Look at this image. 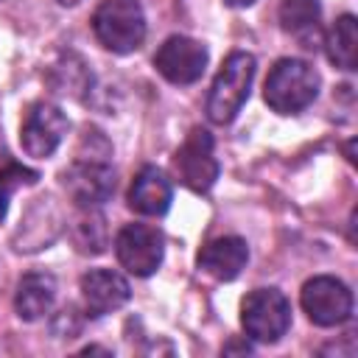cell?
I'll return each instance as SVG.
<instances>
[{"instance_id": "1", "label": "cell", "mask_w": 358, "mask_h": 358, "mask_svg": "<svg viewBox=\"0 0 358 358\" xmlns=\"http://www.w3.org/2000/svg\"><path fill=\"white\" fill-rule=\"evenodd\" d=\"M84 145H90L87 134L81 137ZM112 148H101L95 151L90 145V154L78 151L76 159L62 171V187L67 190V196L76 201V207L81 210H98L112 193H115V171L109 165V157Z\"/></svg>"}, {"instance_id": "2", "label": "cell", "mask_w": 358, "mask_h": 358, "mask_svg": "<svg viewBox=\"0 0 358 358\" xmlns=\"http://www.w3.org/2000/svg\"><path fill=\"white\" fill-rule=\"evenodd\" d=\"M319 95V73L305 62V59H280L263 87L266 103L277 115H296L308 109Z\"/></svg>"}, {"instance_id": "3", "label": "cell", "mask_w": 358, "mask_h": 358, "mask_svg": "<svg viewBox=\"0 0 358 358\" xmlns=\"http://www.w3.org/2000/svg\"><path fill=\"white\" fill-rule=\"evenodd\" d=\"M252 81H255V56L246 50L229 53L213 78V87L207 95V117L218 126L232 123L249 98Z\"/></svg>"}, {"instance_id": "4", "label": "cell", "mask_w": 358, "mask_h": 358, "mask_svg": "<svg viewBox=\"0 0 358 358\" xmlns=\"http://www.w3.org/2000/svg\"><path fill=\"white\" fill-rule=\"evenodd\" d=\"M95 39L112 53H131L145 39V14L137 0H103L92 14Z\"/></svg>"}, {"instance_id": "5", "label": "cell", "mask_w": 358, "mask_h": 358, "mask_svg": "<svg viewBox=\"0 0 358 358\" xmlns=\"http://www.w3.org/2000/svg\"><path fill=\"white\" fill-rule=\"evenodd\" d=\"M241 324L252 341L274 344L291 327V302L277 288H255L241 302Z\"/></svg>"}, {"instance_id": "6", "label": "cell", "mask_w": 358, "mask_h": 358, "mask_svg": "<svg viewBox=\"0 0 358 358\" xmlns=\"http://www.w3.org/2000/svg\"><path fill=\"white\" fill-rule=\"evenodd\" d=\"M173 171H176L179 182L185 187H190L193 193H207L215 185L221 168L213 154V134L207 129H201V126L190 129V134L173 154Z\"/></svg>"}, {"instance_id": "7", "label": "cell", "mask_w": 358, "mask_h": 358, "mask_svg": "<svg viewBox=\"0 0 358 358\" xmlns=\"http://www.w3.org/2000/svg\"><path fill=\"white\" fill-rule=\"evenodd\" d=\"M299 302L308 319L319 327H338L352 316V291L330 274L308 280L302 285Z\"/></svg>"}, {"instance_id": "8", "label": "cell", "mask_w": 358, "mask_h": 358, "mask_svg": "<svg viewBox=\"0 0 358 358\" xmlns=\"http://www.w3.org/2000/svg\"><path fill=\"white\" fill-rule=\"evenodd\" d=\"M67 117L64 112L50 101H36L28 106L22 126H20V145L28 157L48 159L62 145L67 134Z\"/></svg>"}, {"instance_id": "9", "label": "cell", "mask_w": 358, "mask_h": 358, "mask_svg": "<svg viewBox=\"0 0 358 358\" xmlns=\"http://www.w3.org/2000/svg\"><path fill=\"white\" fill-rule=\"evenodd\" d=\"M115 255L120 266L134 277H151L162 266L165 238L157 227L126 224L115 238Z\"/></svg>"}, {"instance_id": "10", "label": "cell", "mask_w": 358, "mask_h": 358, "mask_svg": "<svg viewBox=\"0 0 358 358\" xmlns=\"http://www.w3.org/2000/svg\"><path fill=\"white\" fill-rule=\"evenodd\" d=\"M154 67L171 84H193L207 70V48L190 36H168L154 53Z\"/></svg>"}, {"instance_id": "11", "label": "cell", "mask_w": 358, "mask_h": 358, "mask_svg": "<svg viewBox=\"0 0 358 358\" xmlns=\"http://www.w3.org/2000/svg\"><path fill=\"white\" fill-rule=\"evenodd\" d=\"M81 296L90 316H106L129 302L131 288L129 280L112 268H90L81 277Z\"/></svg>"}, {"instance_id": "12", "label": "cell", "mask_w": 358, "mask_h": 358, "mask_svg": "<svg viewBox=\"0 0 358 358\" xmlns=\"http://www.w3.org/2000/svg\"><path fill=\"white\" fill-rule=\"evenodd\" d=\"M249 260V246L243 238L238 235H224V238H215L210 243L201 246V252L196 255V266L201 271H207L210 277L221 280V282H229L235 280L243 266Z\"/></svg>"}, {"instance_id": "13", "label": "cell", "mask_w": 358, "mask_h": 358, "mask_svg": "<svg viewBox=\"0 0 358 358\" xmlns=\"http://www.w3.org/2000/svg\"><path fill=\"white\" fill-rule=\"evenodd\" d=\"M173 199L171 179L157 165L140 168V173L131 179L129 187V207L140 215H165Z\"/></svg>"}, {"instance_id": "14", "label": "cell", "mask_w": 358, "mask_h": 358, "mask_svg": "<svg viewBox=\"0 0 358 358\" xmlns=\"http://www.w3.org/2000/svg\"><path fill=\"white\" fill-rule=\"evenodd\" d=\"M53 299H56V280L45 271H31L17 282L14 310L25 322H36L53 308Z\"/></svg>"}, {"instance_id": "15", "label": "cell", "mask_w": 358, "mask_h": 358, "mask_svg": "<svg viewBox=\"0 0 358 358\" xmlns=\"http://www.w3.org/2000/svg\"><path fill=\"white\" fill-rule=\"evenodd\" d=\"M280 25L285 34L302 42V48H316L322 34V6L319 0H282Z\"/></svg>"}, {"instance_id": "16", "label": "cell", "mask_w": 358, "mask_h": 358, "mask_svg": "<svg viewBox=\"0 0 358 358\" xmlns=\"http://www.w3.org/2000/svg\"><path fill=\"white\" fill-rule=\"evenodd\" d=\"M324 50L338 70L358 67V22L352 14H341L333 22V28L324 34Z\"/></svg>"}, {"instance_id": "17", "label": "cell", "mask_w": 358, "mask_h": 358, "mask_svg": "<svg viewBox=\"0 0 358 358\" xmlns=\"http://www.w3.org/2000/svg\"><path fill=\"white\" fill-rule=\"evenodd\" d=\"M73 241H76V246H78L81 252H92V255L103 252V246H106V232H103V218L95 213V207H92V210H84V215L76 221V235H73Z\"/></svg>"}, {"instance_id": "18", "label": "cell", "mask_w": 358, "mask_h": 358, "mask_svg": "<svg viewBox=\"0 0 358 358\" xmlns=\"http://www.w3.org/2000/svg\"><path fill=\"white\" fill-rule=\"evenodd\" d=\"M36 182H39V173L25 165L8 162L6 168H0V221L8 215V201H11L14 190H20L25 185H36Z\"/></svg>"}, {"instance_id": "19", "label": "cell", "mask_w": 358, "mask_h": 358, "mask_svg": "<svg viewBox=\"0 0 358 358\" xmlns=\"http://www.w3.org/2000/svg\"><path fill=\"white\" fill-rule=\"evenodd\" d=\"M227 6H232V8H246V6H252L255 0H224Z\"/></svg>"}, {"instance_id": "20", "label": "cell", "mask_w": 358, "mask_h": 358, "mask_svg": "<svg viewBox=\"0 0 358 358\" xmlns=\"http://www.w3.org/2000/svg\"><path fill=\"white\" fill-rule=\"evenodd\" d=\"M56 3H59V6H78L81 0H56Z\"/></svg>"}]
</instances>
